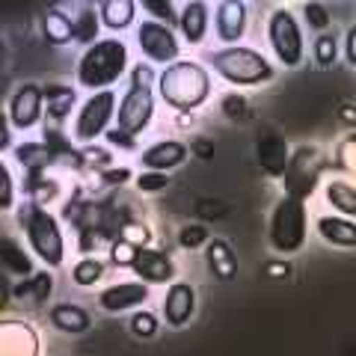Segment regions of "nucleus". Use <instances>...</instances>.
Segmentation results:
<instances>
[{"mask_svg": "<svg viewBox=\"0 0 356 356\" xmlns=\"http://www.w3.org/2000/svg\"><path fill=\"white\" fill-rule=\"evenodd\" d=\"M158 95L175 113H193L211 98V72L196 60H178L161 72Z\"/></svg>", "mask_w": 356, "mask_h": 356, "instance_id": "nucleus-1", "label": "nucleus"}, {"mask_svg": "<svg viewBox=\"0 0 356 356\" xmlns=\"http://www.w3.org/2000/svg\"><path fill=\"white\" fill-rule=\"evenodd\" d=\"M128 69H131L128 44L116 36H110L95 42L92 48H86L81 54L74 69V81L77 86L89 89V92H104V89H113V83H119Z\"/></svg>", "mask_w": 356, "mask_h": 356, "instance_id": "nucleus-2", "label": "nucleus"}, {"mask_svg": "<svg viewBox=\"0 0 356 356\" xmlns=\"http://www.w3.org/2000/svg\"><path fill=\"white\" fill-rule=\"evenodd\" d=\"M18 226L27 238V247L33 250L39 261H44L51 270H57L65 261V238H63V229H60V220L51 214L48 208H42L36 202H21L18 211Z\"/></svg>", "mask_w": 356, "mask_h": 356, "instance_id": "nucleus-3", "label": "nucleus"}, {"mask_svg": "<svg viewBox=\"0 0 356 356\" xmlns=\"http://www.w3.org/2000/svg\"><path fill=\"white\" fill-rule=\"evenodd\" d=\"M161 74L152 72V63L146 65H134L131 69V83L125 89V95L119 98V113H116V128L140 137L149 128V122L154 116V89L152 83H158Z\"/></svg>", "mask_w": 356, "mask_h": 356, "instance_id": "nucleus-4", "label": "nucleus"}, {"mask_svg": "<svg viewBox=\"0 0 356 356\" xmlns=\"http://www.w3.org/2000/svg\"><path fill=\"white\" fill-rule=\"evenodd\" d=\"M211 65L222 81L235 86H261L273 81V65L261 51L250 44H235V48H217L211 51Z\"/></svg>", "mask_w": 356, "mask_h": 356, "instance_id": "nucleus-5", "label": "nucleus"}, {"mask_svg": "<svg viewBox=\"0 0 356 356\" xmlns=\"http://www.w3.org/2000/svg\"><path fill=\"white\" fill-rule=\"evenodd\" d=\"M309 232V211L303 199L282 196L270 214V229H267V241L276 255H294L303 250Z\"/></svg>", "mask_w": 356, "mask_h": 356, "instance_id": "nucleus-6", "label": "nucleus"}, {"mask_svg": "<svg viewBox=\"0 0 356 356\" xmlns=\"http://www.w3.org/2000/svg\"><path fill=\"white\" fill-rule=\"evenodd\" d=\"M116 113H119V98L113 89L92 92L77 107V116L72 125V140L81 143V146H92L98 137H104L110 131V125L116 122Z\"/></svg>", "mask_w": 356, "mask_h": 356, "instance_id": "nucleus-7", "label": "nucleus"}, {"mask_svg": "<svg viewBox=\"0 0 356 356\" xmlns=\"http://www.w3.org/2000/svg\"><path fill=\"white\" fill-rule=\"evenodd\" d=\"M267 42L285 69H297L306 57V39L297 24V15L288 6H276L267 15Z\"/></svg>", "mask_w": 356, "mask_h": 356, "instance_id": "nucleus-8", "label": "nucleus"}, {"mask_svg": "<svg viewBox=\"0 0 356 356\" xmlns=\"http://www.w3.org/2000/svg\"><path fill=\"white\" fill-rule=\"evenodd\" d=\"M327 166L324 152L312 143H303L291 152V161H288V170L282 175V187H285V196H294V199H306L318 191V181H321V172Z\"/></svg>", "mask_w": 356, "mask_h": 356, "instance_id": "nucleus-9", "label": "nucleus"}, {"mask_svg": "<svg viewBox=\"0 0 356 356\" xmlns=\"http://www.w3.org/2000/svg\"><path fill=\"white\" fill-rule=\"evenodd\" d=\"M137 44L152 65H172L181 57V44H178V36L172 33V27L161 24V21H152L146 18L143 24L137 27Z\"/></svg>", "mask_w": 356, "mask_h": 356, "instance_id": "nucleus-10", "label": "nucleus"}, {"mask_svg": "<svg viewBox=\"0 0 356 356\" xmlns=\"http://www.w3.org/2000/svg\"><path fill=\"white\" fill-rule=\"evenodd\" d=\"M6 119H9V125L18 128V131L36 128L39 122L44 119V86L21 83L13 92V98H9Z\"/></svg>", "mask_w": 356, "mask_h": 356, "instance_id": "nucleus-11", "label": "nucleus"}, {"mask_svg": "<svg viewBox=\"0 0 356 356\" xmlns=\"http://www.w3.org/2000/svg\"><path fill=\"white\" fill-rule=\"evenodd\" d=\"M42 339L27 321L6 318L0 321V356H39Z\"/></svg>", "mask_w": 356, "mask_h": 356, "instance_id": "nucleus-12", "label": "nucleus"}, {"mask_svg": "<svg viewBox=\"0 0 356 356\" xmlns=\"http://www.w3.org/2000/svg\"><path fill=\"white\" fill-rule=\"evenodd\" d=\"M149 294H152V285L140 282V280L113 282L98 294V306H102V312H110V315H122V312H128V309H140L149 300Z\"/></svg>", "mask_w": 356, "mask_h": 356, "instance_id": "nucleus-13", "label": "nucleus"}, {"mask_svg": "<svg viewBox=\"0 0 356 356\" xmlns=\"http://www.w3.org/2000/svg\"><path fill=\"white\" fill-rule=\"evenodd\" d=\"M214 33L226 48L241 44L243 33H247V3H241V0H220V3H214Z\"/></svg>", "mask_w": 356, "mask_h": 356, "instance_id": "nucleus-14", "label": "nucleus"}, {"mask_svg": "<svg viewBox=\"0 0 356 356\" xmlns=\"http://www.w3.org/2000/svg\"><path fill=\"white\" fill-rule=\"evenodd\" d=\"M131 270L137 273V280L146 282V285H166V288H170L172 282H178L175 280V261L166 252H161V250L143 247L137 252V259H134Z\"/></svg>", "mask_w": 356, "mask_h": 356, "instance_id": "nucleus-15", "label": "nucleus"}, {"mask_svg": "<svg viewBox=\"0 0 356 356\" xmlns=\"http://www.w3.org/2000/svg\"><path fill=\"white\" fill-rule=\"evenodd\" d=\"M255 154H259V166L270 175V178H282L288 170V161H291V149L282 134H276L273 128H267L259 134V143H255Z\"/></svg>", "mask_w": 356, "mask_h": 356, "instance_id": "nucleus-16", "label": "nucleus"}, {"mask_svg": "<svg viewBox=\"0 0 356 356\" xmlns=\"http://www.w3.org/2000/svg\"><path fill=\"white\" fill-rule=\"evenodd\" d=\"M191 158V146L181 140H161L140 152V166L152 172H170Z\"/></svg>", "mask_w": 356, "mask_h": 356, "instance_id": "nucleus-17", "label": "nucleus"}, {"mask_svg": "<svg viewBox=\"0 0 356 356\" xmlns=\"http://www.w3.org/2000/svg\"><path fill=\"white\" fill-rule=\"evenodd\" d=\"M163 318L170 327H184L196 312V288L191 282H172L163 294Z\"/></svg>", "mask_w": 356, "mask_h": 356, "instance_id": "nucleus-18", "label": "nucleus"}, {"mask_svg": "<svg viewBox=\"0 0 356 356\" xmlns=\"http://www.w3.org/2000/svg\"><path fill=\"white\" fill-rule=\"evenodd\" d=\"M208 27H211V6L205 0H187L178 13V30L187 44H202L208 36Z\"/></svg>", "mask_w": 356, "mask_h": 356, "instance_id": "nucleus-19", "label": "nucleus"}, {"mask_svg": "<svg viewBox=\"0 0 356 356\" xmlns=\"http://www.w3.org/2000/svg\"><path fill=\"white\" fill-rule=\"evenodd\" d=\"M0 261H3V270L9 276H18L21 282L24 280H33L39 270H36V261H33V255L24 250V243H21L15 235H3L0 241Z\"/></svg>", "mask_w": 356, "mask_h": 356, "instance_id": "nucleus-20", "label": "nucleus"}, {"mask_svg": "<svg viewBox=\"0 0 356 356\" xmlns=\"http://www.w3.org/2000/svg\"><path fill=\"white\" fill-rule=\"evenodd\" d=\"M77 104V89L69 83H44V119L60 128Z\"/></svg>", "mask_w": 356, "mask_h": 356, "instance_id": "nucleus-21", "label": "nucleus"}, {"mask_svg": "<svg viewBox=\"0 0 356 356\" xmlns=\"http://www.w3.org/2000/svg\"><path fill=\"white\" fill-rule=\"evenodd\" d=\"M315 229L330 247L356 250V220L339 217V214H324V217L315 220Z\"/></svg>", "mask_w": 356, "mask_h": 356, "instance_id": "nucleus-22", "label": "nucleus"}, {"mask_svg": "<svg viewBox=\"0 0 356 356\" xmlns=\"http://www.w3.org/2000/svg\"><path fill=\"white\" fill-rule=\"evenodd\" d=\"M48 321L54 330L60 332H69V336H81L92 327V315L83 309V306H74V303H57L48 309Z\"/></svg>", "mask_w": 356, "mask_h": 356, "instance_id": "nucleus-23", "label": "nucleus"}, {"mask_svg": "<svg viewBox=\"0 0 356 356\" xmlns=\"http://www.w3.org/2000/svg\"><path fill=\"white\" fill-rule=\"evenodd\" d=\"M13 158L15 163L21 166L24 172H48L57 158H54V152L44 146L42 140H27V143H18L13 149Z\"/></svg>", "mask_w": 356, "mask_h": 356, "instance_id": "nucleus-24", "label": "nucleus"}, {"mask_svg": "<svg viewBox=\"0 0 356 356\" xmlns=\"http://www.w3.org/2000/svg\"><path fill=\"white\" fill-rule=\"evenodd\" d=\"M51 291H54V273L48 270H39L33 280H24L13 288V297L18 303H24L30 309H42L44 303L51 300Z\"/></svg>", "mask_w": 356, "mask_h": 356, "instance_id": "nucleus-25", "label": "nucleus"}, {"mask_svg": "<svg viewBox=\"0 0 356 356\" xmlns=\"http://www.w3.org/2000/svg\"><path fill=\"white\" fill-rule=\"evenodd\" d=\"M42 36L48 44H57V48H63V44H72L74 42V21L69 13H63L60 6H51L44 9L42 15Z\"/></svg>", "mask_w": 356, "mask_h": 356, "instance_id": "nucleus-26", "label": "nucleus"}, {"mask_svg": "<svg viewBox=\"0 0 356 356\" xmlns=\"http://www.w3.org/2000/svg\"><path fill=\"white\" fill-rule=\"evenodd\" d=\"M95 6H98V15H102V24L113 33L128 30L140 9V3H134V0H98Z\"/></svg>", "mask_w": 356, "mask_h": 356, "instance_id": "nucleus-27", "label": "nucleus"}, {"mask_svg": "<svg viewBox=\"0 0 356 356\" xmlns=\"http://www.w3.org/2000/svg\"><path fill=\"white\" fill-rule=\"evenodd\" d=\"M205 259H208L211 273H214L220 282L235 280V273H238V259H235V252L229 250V243L222 241V238H211V243L205 247Z\"/></svg>", "mask_w": 356, "mask_h": 356, "instance_id": "nucleus-28", "label": "nucleus"}, {"mask_svg": "<svg viewBox=\"0 0 356 356\" xmlns=\"http://www.w3.org/2000/svg\"><path fill=\"white\" fill-rule=\"evenodd\" d=\"M72 21H74V42L77 44L92 48L95 42H102L98 39V33H102V15H98V6L81 3L77 13H72Z\"/></svg>", "mask_w": 356, "mask_h": 356, "instance_id": "nucleus-29", "label": "nucleus"}, {"mask_svg": "<svg viewBox=\"0 0 356 356\" xmlns=\"http://www.w3.org/2000/svg\"><path fill=\"white\" fill-rule=\"evenodd\" d=\"M21 191H24L30 202H36L42 208H48V202H57L60 199V184L54 178H48V172H24Z\"/></svg>", "mask_w": 356, "mask_h": 356, "instance_id": "nucleus-30", "label": "nucleus"}, {"mask_svg": "<svg viewBox=\"0 0 356 356\" xmlns=\"http://www.w3.org/2000/svg\"><path fill=\"white\" fill-rule=\"evenodd\" d=\"M324 196L339 217L356 220V184L341 181V178H330L327 187H324Z\"/></svg>", "mask_w": 356, "mask_h": 356, "instance_id": "nucleus-31", "label": "nucleus"}, {"mask_svg": "<svg viewBox=\"0 0 356 356\" xmlns=\"http://www.w3.org/2000/svg\"><path fill=\"white\" fill-rule=\"evenodd\" d=\"M104 270H107V264L98 259V255H86V259L74 261V267H72V282L77 288H92L95 282H102Z\"/></svg>", "mask_w": 356, "mask_h": 356, "instance_id": "nucleus-32", "label": "nucleus"}, {"mask_svg": "<svg viewBox=\"0 0 356 356\" xmlns=\"http://www.w3.org/2000/svg\"><path fill=\"white\" fill-rule=\"evenodd\" d=\"M332 163L336 170L356 178V131L344 134V137L336 143V154H332Z\"/></svg>", "mask_w": 356, "mask_h": 356, "instance_id": "nucleus-33", "label": "nucleus"}, {"mask_svg": "<svg viewBox=\"0 0 356 356\" xmlns=\"http://www.w3.org/2000/svg\"><path fill=\"white\" fill-rule=\"evenodd\" d=\"M134 178V172L128 166H110V170H102V172H92V191L95 193H104V191H116V187L128 184Z\"/></svg>", "mask_w": 356, "mask_h": 356, "instance_id": "nucleus-34", "label": "nucleus"}, {"mask_svg": "<svg viewBox=\"0 0 356 356\" xmlns=\"http://www.w3.org/2000/svg\"><path fill=\"white\" fill-rule=\"evenodd\" d=\"M131 332L137 339H154L158 336V330H161V321H158V315L154 312H149V309H137L131 315Z\"/></svg>", "mask_w": 356, "mask_h": 356, "instance_id": "nucleus-35", "label": "nucleus"}, {"mask_svg": "<svg viewBox=\"0 0 356 356\" xmlns=\"http://www.w3.org/2000/svg\"><path fill=\"white\" fill-rule=\"evenodd\" d=\"M312 51H315V60H318L321 69H330V65L336 63V57H339V42H336L332 33H321V36H315Z\"/></svg>", "mask_w": 356, "mask_h": 356, "instance_id": "nucleus-36", "label": "nucleus"}, {"mask_svg": "<svg viewBox=\"0 0 356 356\" xmlns=\"http://www.w3.org/2000/svg\"><path fill=\"white\" fill-rule=\"evenodd\" d=\"M143 13H149L152 21H161V24L172 27L178 24V13H175V3L172 0H143Z\"/></svg>", "mask_w": 356, "mask_h": 356, "instance_id": "nucleus-37", "label": "nucleus"}, {"mask_svg": "<svg viewBox=\"0 0 356 356\" xmlns=\"http://www.w3.org/2000/svg\"><path fill=\"white\" fill-rule=\"evenodd\" d=\"M119 241H128L131 247H149L152 243V229L146 226V222H140V220H128L125 226H122L119 232Z\"/></svg>", "mask_w": 356, "mask_h": 356, "instance_id": "nucleus-38", "label": "nucleus"}, {"mask_svg": "<svg viewBox=\"0 0 356 356\" xmlns=\"http://www.w3.org/2000/svg\"><path fill=\"white\" fill-rule=\"evenodd\" d=\"M211 243V232L208 226H181V232H178V247L181 250H199V247H208Z\"/></svg>", "mask_w": 356, "mask_h": 356, "instance_id": "nucleus-39", "label": "nucleus"}, {"mask_svg": "<svg viewBox=\"0 0 356 356\" xmlns=\"http://www.w3.org/2000/svg\"><path fill=\"white\" fill-rule=\"evenodd\" d=\"M303 15H306L309 30H315L318 36H321V33H327V30H330L332 15L327 13V6H324V3H318V0H312V3H303Z\"/></svg>", "mask_w": 356, "mask_h": 356, "instance_id": "nucleus-40", "label": "nucleus"}, {"mask_svg": "<svg viewBox=\"0 0 356 356\" xmlns=\"http://www.w3.org/2000/svg\"><path fill=\"white\" fill-rule=\"evenodd\" d=\"M170 172H152V170H143L137 178H134V184H137L140 193H161L170 187Z\"/></svg>", "mask_w": 356, "mask_h": 356, "instance_id": "nucleus-41", "label": "nucleus"}, {"mask_svg": "<svg viewBox=\"0 0 356 356\" xmlns=\"http://www.w3.org/2000/svg\"><path fill=\"white\" fill-rule=\"evenodd\" d=\"M220 110H222V116L232 119V122H243V119L250 116V104H247V98L238 95V92L222 95V98H220Z\"/></svg>", "mask_w": 356, "mask_h": 356, "instance_id": "nucleus-42", "label": "nucleus"}, {"mask_svg": "<svg viewBox=\"0 0 356 356\" xmlns=\"http://www.w3.org/2000/svg\"><path fill=\"white\" fill-rule=\"evenodd\" d=\"M81 158H83V166H86V170L102 172V170H110V161H113V154L92 143V146H83V149H81Z\"/></svg>", "mask_w": 356, "mask_h": 356, "instance_id": "nucleus-43", "label": "nucleus"}, {"mask_svg": "<svg viewBox=\"0 0 356 356\" xmlns=\"http://www.w3.org/2000/svg\"><path fill=\"white\" fill-rule=\"evenodd\" d=\"M137 252H140V247H131L128 241H113V243H110V250H107L110 261H113L116 267H134Z\"/></svg>", "mask_w": 356, "mask_h": 356, "instance_id": "nucleus-44", "label": "nucleus"}, {"mask_svg": "<svg viewBox=\"0 0 356 356\" xmlns=\"http://www.w3.org/2000/svg\"><path fill=\"white\" fill-rule=\"evenodd\" d=\"M0 184H3V193H0V208L13 211L15 208V178H13V170H9L6 161L0 163Z\"/></svg>", "mask_w": 356, "mask_h": 356, "instance_id": "nucleus-45", "label": "nucleus"}, {"mask_svg": "<svg viewBox=\"0 0 356 356\" xmlns=\"http://www.w3.org/2000/svg\"><path fill=\"white\" fill-rule=\"evenodd\" d=\"M104 137H107L110 146H119V149H125V152H137V137H131V134H125V131L113 128V131H107Z\"/></svg>", "mask_w": 356, "mask_h": 356, "instance_id": "nucleus-46", "label": "nucleus"}, {"mask_svg": "<svg viewBox=\"0 0 356 356\" xmlns=\"http://www.w3.org/2000/svg\"><path fill=\"white\" fill-rule=\"evenodd\" d=\"M226 211L229 208L222 202H217V199H199V202H196V214L199 217H222Z\"/></svg>", "mask_w": 356, "mask_h": 356, "instance_id": "nucleus-47", "label": "nucleus"}, {"mask_svg": "<svg viewBox=\"0 0 356 356\" xmlns=\"http://www.w3.org/2000/svg\"><path fill=\"white\" fill-rule=\"evenodd\" d=\"M344 60L356 69V21L348 27V36H344Z\"/></svg>", "mask_w": 356, "mask_h": 356, "instance_id": "nucleus-48", "label": "nucleus"}, {"mask_svg": "<svg viewBox=\"0 0 356 356\" xmlns=\"http://www.w3.org/2000/svg\"><path fill=\"white\" fill-rule=\"evenodd\" d=\"M264 270H267V276H270V280H282V276L291 273V267L282 264V261H270V264L264 267Z\"/></svg>", "mask_w": 356, "mask_h": 356, "instance_id": "nucleus-49", "label": "nucleus"}, {"mask_svg": "<svg viewBox=\"0 0 356 356\" xmlns=\"http://www.w3.org/2000/svg\"><path fill=\"white\" fill-rule=\"evenodd\" d=\"M191 152H196V154H199V158H202V161H208L211 154H214V146H211L208 140H196L193 146H191Z\"/></svg>", "mask_w": 356, "mask_h": 356, "instance_id": "nucleus-50", "label": "nucleus"}, {"mask_svg": "<svg viewBox=\"0 0 356 356\" xmlns=\"http://www.w3.org/2000/svg\"><path fill=\"white\" fill-rule=\"evenodd\" d=\"M339 116H341L344 122H350V125H353V122H356V110L348 104V107H341V110H339Z\"/></svg>", "mask_w": 356, "mask_h": 356, "instance_id": "nucleus-51", "label": "nucleus"}]
</instances>
